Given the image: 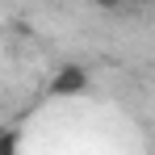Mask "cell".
<instances>
[{"label": "cell", "instance_id": "1", "mask_svg": "<svg viewBox=\"0 0 155 155\" xmlns=\"http://www.w3.org/2000/svg\"><path fill=\"white\" fill-rule=\"evenodd\" d=\"M88 84H92V76L84 63H59L46 80L51 97H80V92H88Z\"/></svg>", "mask_w": 155, "mask_h": 155}, {"label": "cell", "instance_id": "2", "mask_svg": "<svg viewBox=\"0 0 155 155\" xmlns=\"http://www.w3.org/2000/svg\"><path fill=\"white\" fill-rule=\"evenodd\" d=\"M17 151H21V130L4 126V130H0V155H17Z\"/></svg>", "mask_w": 155, "mask_h": 155}, {"label": "cell", "instance_id": "3", "mask_svg": "<svg viewBox=\"0 0 155 155\" xmlns=\"http://www.w3.org/2000/svg\"><path fill=\"white\" fill-rule=\"evenodd\" d=\"M0 130H4V122H0Z\"/></svg>", "mask_w": 155, "mask_h": 155}]
</instances>
